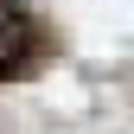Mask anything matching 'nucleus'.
I'll return each mask as SVG.
<instances>
[{
    "instance_id": "obj_1",
    "label": "nucleus",
    "mask_w": 134,
    "mask_h": 134,
    "mask_svg": "<svg viewBox=\"0 0 134 134\" xmlns=\"http://www.w3.org/2000/svg\"><path fill=\"white\" fill-rule=\"evenodd\" d=\"M38 58V26L19 0H0V77H19Z\"/></svg>"
}]
</instances>
